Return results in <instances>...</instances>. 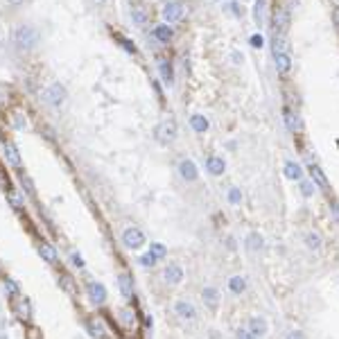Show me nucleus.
Here are the masks:
<instances>
[{
	"label": "nucleus",
	"mask_w": 339,
	"mask_h": 339,
	"mask_svg": "<svg viewBox=\"0 0 339 339\" xmlns=\"http://www.w3.org/2000/svg\"><path fill=\"white\" fill-rule=\"evenodd\" d=\"M12 41L21 52H30V50H34V48L38 46L41 34H38V30L34 25H30V23H21V25L14 27Z\"/></svg>",
	"instance_id": "1"
},
{
	"label": "nucleus",
	"mask_w": 339,
	"mask_h": 339,
	"mask_svg": "<svg viewBox=\"0 0 339 339\" xmlns=\"http://www.w3.org/2000/svg\"><path fill=\"white\" fill-rule=\"evenodd\" d=\"M41 100L46 102L48 106H52V109H61L68 102V89L61 81H52V84H48L46 89L41 91Z\"/></svg>",
	"instance_id": "2"
},
{
	"label": "nucleus",
	"mask_w": 339,
	"mask_h": 339,
	"mask_svg": "<svg viewBox=\"0 0 339 339\" xmlns=\"http://www.w3.org/2000/svg\"><path fill=\"white\" fill-rule=\"evenodd\" d=\"M183 16H186V5H183L181 0H167V3L161 7V18H163V23H167V25L179 23Z\"/></svg>",
	"instance_id": "3"
},
{
	"label": "nucleus",
	"mask_w": 339,
	"mask_h": 339,
	"mask_svg": "<svg viewBox=\"0 0 339 339\" xmlns=\"http://www.w3.org/2000/svg\"><path fill=\"white\" fill-rule=\"evenodd\" d=\"M177 136H179V127H177V122L169 120V118L163 120V122H158L156 129H154V138H156L161 145H172L174 140H177Z\"/></svg>",
	"instance_id": "4"
},
{
	"label": "nucleus",
	"mask_w": 339,
	"mask_h": 339,
	"mask_svg": "<svg viewBox=\"0 0 339 339\" xmlns=\"http://www.w3.org/2000/svg\"><path fill=\"white\" fill-rule=\"evenodd\" d=\"M120 240H122V244L132 251H138L147 244V237H145V233L138 226H127V229L122 231V235H120Z\"/></svg>",
	"instance_id": "5"
},
{
	"label": "nucleus",
	"mask_w": 339,
	"mask_h": 339,
	"mask_svg": "<svg viewBox=\"0 0 339 339\" xmlns=\"http://www.w3.org/2000/svg\"><path fill=\"white\" fill-rule=\"evenodd\" d=\"M177 169H179V177H181L186 183L199 181V167H197V163L192 161V158H183V161L177 165Z\"/></svg>",
	"instance_id": "6"
},
{
	"label": "nucleus",
	"mask_w": 339,
	"mask_h": 339,
	"mask_svg": "<svg viewBox=\"0 0 339 339\" xmlns=\"http://www.w3.org/2000/svg\"><path fill=\"white\" fill-rule=\"evenodd\" d=\"M174 314H177L181 321H197V308L192 301H188V299H179L177 303H174Z\"/></svg>",
	"instance_id": "7"
},
{
	"label": "nucleus",
	"mask_w": 339,
	"mask_h": 339,
	"mask_svg": "<svg viewBox=\"0 0 339 339\" xmlns=\"http://www.w3.org/2000/svg\"><path fill=\"white\" fill-rule=\"evenodd\" d=\"M129 18H132V23H134L136 27H145L149 23V9H147V5L134 3L132 9H129Z\"/></svg>",
	"instance_id": "8"
},
{
	"label": "nucleus",
	"mask_w": 339,
	"mask_h": 339,
	"mask_svg": "<svg viewBox=\"0 0 339 339\" xmlns=\"http://www.w3.org/2000/svg\"><path fill=\"white\" fill-rule=\"evenodd\" d=\"M86 294H89V299L95 305H102L106 301V296H109V294H106V287L102 283H98V280H89V283H86Z\"/></svg>",
	"instance_id": "9"
},
{
	"label": "nucleus",
	"mask_w": 339,
	"mask_h": 339,
	"mask_svg": "<svg viewBox=\"0 0 339 339\" xmlns=\"http://www.w3.org/2000/svg\"><path fill=\"white\" fill-rule=\"evenodd\" d=\"M201 301L203 305H206L210 312H217V308H220V303H222V296H220V289L217 287H203L201 289Z\"/></svg>",
	"instance_id": "10"
},
{
	"label": "nucleus",
	"mask_w": 339,
	"mask_h": 339,
	"mask_svg": "<svg viewBox=\"0 0 339 339\" xmlns=\"http://www.w3.org/2000/svg\"><path fill=\"white\" fill-rule=\"evenodd\" d=\"M289 23H292V14H289V9L287 7H280L278 12H276V16H274V30H276V34H283V36H285Z\"/></svg>",
	"instance_id": "11"
},
{
	"label": "nucleus",
	"mask_w": 339,
	"mask_h": 339,
	"mask_svg": "<svg viewBox=\"0 0 339 339\" xmlns=\"http://www.w3.org/2000/svg\"><path fill=\"white\" fill-rule=\"evenodd\" d=\"M163 278H165L167 285H179L183 278H186V274H183V267L177 263H169L165 269H163Z\"/></svg>",
	"instance_id": "12"
},
{
	"label": "nucleus",
	"mask_w": 339,
	"mask_h": 339,
	"mask_svg": "<svg viewBox=\"0 0 339 339\" xmlns=\"http://www.w3.org/2000/svg\"><path fill=\"white\" fill-rule=\"evenodd\" d=\"M206 172L210 174V177H222V174L226 172V161L222 156H217V154H210V156L206 158Z\"/></svg>",
	"instance_id": "13"
},
{
	"label": "nucleus",
	"mask_w": 339,
	"mask_h": 339,
	"mask_svg": "<svg viewBox=\"0 0 339 339\" xmlns=\"http://www.w3.org/2000/svg\"><path fill=\"white\" fill-rule=\"evenodd\" d=\"M246 328H249L251 332H253L256 337H265L269 332V321L265 317H260V314H256V317L249 319V323H246Z\"/></svg>",
	"instance_id": "14"
},
{
	"label": "nucleus",
	"mask_w": 339,
	"mask_h": 339,
	"mask_svg": "<svg viewBox=\"0 0 339 339\" xmlns=\"http://www.w3.org/2000/svg\"><path fill=\"white\" fill-rule=\"evenodd\" d=\"M3 154H5V158H7V163L12 167H23V158H21V152H18V147L14 143H5L3 145Z\"/></svg>",
	"instance_id": "15"
},
{
	"label": "nucleus",
	"mask_w": 339,
	"mask_h": 339,
	"mask_svg": "<svg viewBox=\"0 0 339 339\" xmlns=\"http://www.w3.org/2000/svg\"><path fill=\"white\" fill-rule=\"evenodd\" d=\"M308 172H310V179L314 181V186L321 188V190H330V181H328L326 172H323L321 167H319V165H310Z\"/></svg>",
	"instance_id": "16"
},
{
	"label": "nucleus",
	"mask_w": 339,
	"mask_h": 339,
	"mask_svg": "<svg viewBox=\"0 0 339 339\" xmlns=\"http://www.w3.org/2000/svg\"><path fill=\"white\" fill-rule=\"evenodd\" d=\"M229 289H231V294H235V296H242V294L249 289V280H246V276H242V274L231 276V278H229Z\"/></svg>",
	"instance_id": "17"
},
{
	"label": "nucleus",
	"mask_w": 339,
	"mask_h": 339,
	"mask_svg": "<svg viewBox=\"0 0 339 339\" xmlns=\"http://www.w3.org/2000/svg\"><path fill=\"white\" fill-rule=\"evenodd\" d=\"M152 36L156 38L158 43L167 46V43L174 38V30H172V25H167V23H161V25H156V27L152 30Z\"/></svg>",
	"instance_id": "18"
},
{
	"label": "nucleus",
	"mask_w": 339,
	"mask_h": 339,
	"mask_svg": "<svg viewBox=\"0 0 339 339\" xmlns=\"http://www.w3.org/2000/svg\"><path fill=\"white\" fill-rule=\"evenodd\" d=\"M244 246H246V251H249V253H260V251L265 249V237L260 235L258 231H253V233L246 235Z\"/></svg>",
	"instance_id": "19"
},
{
	"label": "nucleus",
	"mask_w": 339,
	"mask_h": 339,
	"mask_svg": "<svg viewBox=\"0 0 339 339\" xmlns=\"http://www.w3.org/2000/svg\"><path fill=\"white\" fill-rule=\"evenodd\" d=\"M190 127H192L195 134H208V129H210V120H208L203 113H192L190 115Z\"/></svg>",
	"instance_id": "20"
},
{
	"label": "nucleus",
	"mask_w": 339,
	"mask_h": 339,
	"mask_svg": "<svg viewBox=\"0 0 339 339\" xmlns=\"http://www.w3.org/2000/svg\"><path fill=\"white\" fill-rule=\"evenodd\" d=\"M274 66H276V72L278 75H287L289 70H292V55L289 52H283V55H276L274 57Z\"/></svg>",
	"instance_id": "21"
},
{
	"label": "nucleus",
	"mask_w": 339,
	"mask_h": 339,
	"mask_svg": "<svg viewBox=\"0 0 339 339\" xmlns=\"http://www.w3.org/2000/svg\"><path fill=\"white\" fill-rule=\"evenodd\" d=\"M118 289H120V294H122L124 299L134 296V278L127 274V271H122V274L118 276Z\"/></svg>",
	"instance_id": "22"
},
{
	"label": "nucleus",
	"mask_w": 339,
	"mask_h": 339,
	"mask_svg": "<svg viewBox=\"0 0 339 339\" xmlns=\"http://www.w3.org/2000/svg\"><path fill=\"white\" fill-rule=\"evenodd\" d=\"M303 244H305V249L314 251V253L323 249V240H321V235H319L317 231H308V233L303 235Z\"/></svg>",
	"instance_id": "23"
},
{
	"label": "nucleus",
	"mask_w": 339,
	"mask_h": 339,
	"mask_svg": "<svg viewBox=\"0 0 339 339\" xmlns=\"http://www.w3.org/2000/svg\"><path fill=\"white\" fill-rule=\"evenodd\" d=\"M283 174H285V179H289V181H301V179H303V167L299 165L296 161H285Z\"/></svg>",
	"instance_id": "24"
},
{
	"label": "nucleus",
	"mask_w": 339,
	"mask_h": 339,
	"mask_svg": "<svg viewBox=\"0 0 339 339\" xmlns=\"http://www.w3.org/2000/svg\"><path fill=\"white\" fill-rule=\"evenodd\" d=\"M158 75H161V79H163V84H165V86L174 84V70H172V64H169L167 59L158 61Z\"/></svg>",
	"instance_id": "25"
},
{
	"label": "nucleus",
	"mask_w": 339,
	"mask_h": 339,
	"mask_svg": "<svg viewBox=\"0 0 339 339\" xmlns=\"http://www.w3.org/2000/svg\"><path fill=\"white\" fill-rule=\"evenodd\" d=\"M38 256H41L48 265L57 263V249L50 244V242H41V244H38Z\"/></svg>",
	"instance_id": "26"
},
{
	"label": "nucleus",
	"mask_w": 339,
	"mask_h": 339,
	"mask_svg": "<svg viewBox=\"0 0 339 339\" xmlns=\"http://www.w3.org/2000/svg\"><path fill=\"white\" fill-rule=\"evenodd\" d=\"M283 113H285L283 118H285V124H287V129L296 134L299 129H301V118H299V113H296V111H292V109H285Z\"/></svg>",
	"instance_id": "27"
},
{
	"label": "nucleus",
	"mask_w": 339,
	"mask_h": 339,
	"mask_svg": "<svg viewBox=\"0 0 339 339\" xmlns=\"http://www.w3.org/2000/svg\"><path fill=\"white\" fill-rule=\"evenodd\" d=\"M242 199H244V195H242V188H237V186H231L229 190H226V201H229V206H242Z\"/></svg>",
	"instance_id": "28"
},
{
	"label": "nucleus",
	"mask_w": 339,
	"mask_h": 339,
	"mask_svg": "<svg viewBox=\"0 0 339 339\" xmlns=\"http://www.w3.org/2000/svg\"><path fill=\"white\" fill-rule=\"evenodd\" d=\"M299 192H301L303 199H310V197H314V192H317V186H314L312 179H301L299 181Z\"/></svg>",
	"instance_id": "29"
},
{
	"label": "nucleus",
	"mask_w": 339,
	"mask_h": 339,
	"mask_svg": "<svg viewBox=\"0 0 339 339\" xmlns=\"http://www.w3.org/2000/svg\"><path fill=\"white\" fill-rule=\"evenodd\" d=\"M287 52V41H285L283 34H274V41H271V55H283Z\"/></svg>",
	"instance_id": "30"
},
{
	"label": "nucleus",
	"mask_w": 339,
	"mask_h": 339,
	"mask_svg": "<svg viewBox=\"0 0 339 339\" xmlns=\"http://www.w3.org/2000/svg\"><path fill=\"white\" fill-rule=\"evenodd\" d=\"M265 9H267V0H256L253 3V21H256V25H263V21H265Z\"/></svg>",
	"instance_id": "31"
},
{
	"label": "nucleus",
	"mask_w": 339,
	"mask_h": 339,
	"mask_svg": "<svg viewBox=\"0 0 339 339\" xmlns=\"http://www.w3.org/2000/svg\"><path fill=\"white\" fill-rule=\"evenodd\" d=\"M16 312H18V317H21V319H25V321H30V317H32V305H30V301H25V299H21V301L16 303Z\"/></svg>",
	"instance_id": "32"
},
{
	"label": "nucleus",
	"mask_w": 339,
	"mask_h": 339,
	"mask_svg": "<svg viewBox=\"0 0 339 339\" xmlns=\"http://www.w3.org/2000/svg\"><path fill=\"white\" fill-rule=\"evenodd\" d=\"M5 292H7L9 296H18V294H21V285H18L14 278H7L5 280Z\"/></svg>",
	"instance_id": "33"
},
{
	"label": "nucleus",
	"mask_w": 339,
	"mask_h": 339,
	"mask_svg": "<svg viewBox=\"0 0 339 339\" xmlns=\"http://www.w3.org/2000/svg\"><path fill=\"white\" fill-rule=\"evenodd\" d=\"M89 335L93 339H104V328L98 321H89Z\"/></svg>",
	"instance_id": "34"
},
{
	"label": "nucleus",
	"mask_w": 339,
	"mask_h": 339,
	"mask_svg": "<svg viewBox=\"0 0 339 339\" xmlns=\"http://www.w3.org/2000/svg\"><path fill=\"white\" fill-rule=\"evenodd\" d=\"M7 199H9V203H12V208H16V210H21L23 206H25V201H23V197L18 195V192H7Z\"/></svg>",
	"instance_id": "35"
},
{
	"label": "nucleus",
	"mask_w": 339,
	"mask_h": 339,
	"mask_svg": "<svg viewBox=\"0 0 339 339\" xmlns=\"http://www.w3.org/2000/svg\"><path fill=\"white\" fill-rule=\"evenodd\" d=\"M152 253L156 256L158 260H161V258H165V256H167L165 244H161V242H152Z\"/></svg>",
	"instance_id": "36"
},
{
	"label": "nucleus",
	"mask_w": 339,
	"mask_h": 339,
	"mask_svg": "<svg viewBox=\"0 0 339 339\" xmlns=\"http://www.w3.org/2000/svg\"><path fill=\"white\" fill-rule=\"evenodd\" d=\"M156 263H158V258L152 253V251H149V253H145V256H140V265H143V267H154Z\"/></svg>",
	"instance_id": "37"
},
{
	"label": "nucleus",
	"mask_w": 339,
	"mask_h": 339,
	"mask_svg": "<svg viewBox=\"0 0 339 339\" xmlns=\"http://www.w3.org/2000/svg\"><path fill=\"white\" fill-rule=\"evenodd\" d=\"M249 43H251V48H263L265 46V38H263V34H251V38H249Z\"/></svg>",
	"instance_id": "38"
},
{
	"label": "nucleus",
	"mask_w": 339,
	"mask_h": 339,
	"mask_svg": "<svg viewBox=\"0 0 339 339\" xmlns=\"http://www.w3.org/2000/svg\"><path fill=\"white\" fill-rule=\"evenodd\" d=\"M235 339H258V337H256L249 328H240V330L235 332Z\"/></svg>",
	"instance_id": "39"
},
{
	"label": "nucleus",
	"mask_w": 339,
	"mask_h": 339,
	"mask_svg": "<svg viewBox=\"0 0 339 339\" xmlns=\"http://www.w3.org/2000/svg\"><path fill=\"white\" fill-rule=\"evenodd\" d=\"M285 339H308L303 330H287L285 332Z\"/></svg>",
	"instance_id": "40"
},
{
	"label": "nucleus",
	"mask_w": 339,
	"mask_h": 339,
	"mask_svg": "<svg viewBox=\"0 0 339 339\" xmlns=\"http://www.w3.org/2000/svg\"><path fill=\"white\" fill-rule=\"evenodd\" d=\"M21 183H23V186H25V192H27V195H34V186H32V181L25 177V174H23V177H21Z\"/></svg>",
	"instance_id": "41"
},
{
	"label": "nucleus",
	"mask_w": 339,
	"mask_h": 339,
	"mask_svg": "<svg viewBox=\"0 0 339 339\" xmlns=\"http://www.w3.org/2000/svg\"><path fill=\"white\" fill-rule=\"evenodd\" d=\"M70 260H72V265H75V267H84V258H81V253H72L70 256Z\"/></svg>",
	"instance_id": "42"
},
{
	"label": "nucleus",
	"mask_w": 339,
	"mask_h": 339,
	"mask_svg": "<svg viewBox=\"0 0 339 339\" xmlns=\"http://www.w3.org/2000/svg\"><path fill=\"white\" fill-rule=\"evenodd\" d=\"M231 59H233L235 66H240L242 61H244V55H240V52H231Z\"/></svg>",
	"instance_id": "43"
},
{
	"label": "nucleus",
	"mask_w": 339,
	"mask_h": 339,
	"mask_svg": "<svg viewBox=\"0 0 339 339\" xmlns=\"http://www.w3.org/2000/svg\"><path fill=\"white\" fill-rule=\"evenodd\" d=\"M5 3H7V5H12V7H21V5L25 3V0H5Z\"/></svg>",
	"instance_id": "44"
},
{
	"label": "nucleus",
	"mask_w": 339,
	"mask_h": 339,
	"mask_svg": "<svg viewBox=\"0 0 339 339\" xmlns=\"http://www.w3.org/2000/svg\"><path fill=\"white\" fill-rule=\"evenodd\" d=\"M332 21H335V25L339 27V7L335 9V12H332Z\"/></svg>",
	"instance_id": "45"
},
{
	"label": "nucleus",
	"mask_w": 339,
	"mask_h": 339,
	"mask_svg": "<svg viewBox=\"0 0 339 339\" xmlns=\"http://www.w3.org/2000/svg\"><path fill=\"white\" fill-rule=\"evenodd\" d=\"M332 215L339 220V203H332Z\"/></svg>",
	"instance_id": "46"
},
{
	"label": "nucleus",
	"mask_w": 339,
	"mask_h": 339,
	"mask_svg": "<svg viewBox=\"0 0 339 339\" xmlns=\"http://www.w3.org/2000/svg\"><path fill=\"white\" fill-rule=\"evenodd\" d=\"M98 3H109V0H98Z\"/></svg>",
	"instance_id": "47"
},
{
	"label": "nucleus",
	"mask_w": 339,
	"mask_h": 339,
	"mask_svg": "<svg viewBox=\"0 0 339 339\" xmlns=\"http://www.w3.org/2000/svg\"><path fill=\"white\" fill-rule=\"evenodd\" d=\"M337 3H339V0H337Z\"/></svg>",
	"instance_id": "48"
}]
</instances>
